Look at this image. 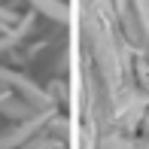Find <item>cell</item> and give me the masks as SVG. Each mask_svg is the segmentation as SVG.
Returning <instances> with one entry per match:
<instances>
[{
	"instance_id": "6da1fadb",
	"label": "cell",
	"mask_w": 149,
	"mask_h": 149,
	"mask_svg": "<svg viewBox=\"0 0 149 149\" xmlns=\"http://www.w3.org/2000/svg\"><path fill=\"white\" fill-rule=\"evenodd\" d=\"M82 61L104 88L110 116L137 131L149 110V91L137 79L134 52L116 0H82Z\"/></svg>"
},
{
	"instance_id": "3957f363",
	"label": "cell",
	"mask_w": 149,
	"mask_h": 149,
	"mask_svg": "<svg viewBox=\"0 0 149 149\" xmlns=\"http://www.w3.org/2000/svg\"><path fill=\"white\" fill-rule=\"evenodd\" d=\"M134 149H149V110L143 113L137 131H134Z\"/></svg>"
},
{
	"instance_id": "7a4b0ae2",
	"label": "cell",
	"mask_w": 149,
	"mask_h": 149,
	"mask_svg": "<svg viewBox=\"0 0 149 149\" xmlns=\"http://www.w3.org/2000/svg\"><path fill=\"white\" fill-rule=\"evenodd\" d=\"M131 9H134V18H137V28H140V37H143V46H146V55H149V0H131Z\"/></svg>"
}]
</instances>
